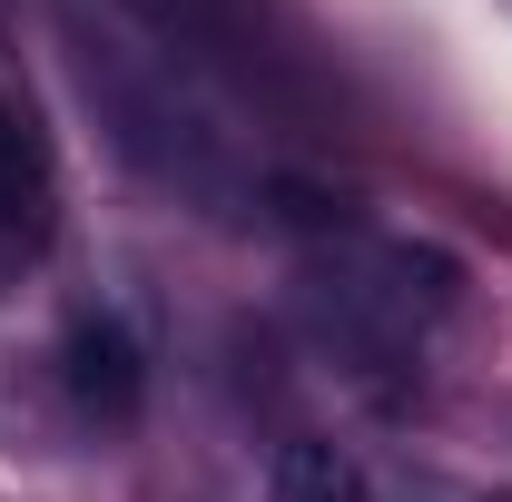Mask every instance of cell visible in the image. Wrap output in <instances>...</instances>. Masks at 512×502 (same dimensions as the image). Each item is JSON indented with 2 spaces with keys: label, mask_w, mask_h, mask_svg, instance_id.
<instances>
[{
  "label": "cell",
  "mask_w": 512,
  "mask_h": 502,
  "mask_svg": "<svg viewBox=\"0 0 512 502\" xmlns=\"http://www.w3.org/2000/svg\"><path fill=\"white\" fill-rule=\"evenodd\" d=\"M128 20L168 50V60H197V69H227L237 89H256V99H276L286 89V69H276V50L247 30V10L237 0H119Z\"/></svg>",
  "instance_id": "1"
},
{
  "label": "cell",
  "mask_w": 512,
  "mask_h": 502,
  "mask_svg": "<svg viewBox=\"0 0 512 502\" xmlns=\"http://www.w3.org/2000/svg\"><path fill=\"white\" fill-rule=\"evenodd\" d=\"M60 375H69V404L99 414V424H128L148 404V365H138V335L119 315H79L60 345Z\"/></svg>",
  "instance_id": "2"
},
{
  "label": "cell",
  "mask_w": 512,
  "mask_h": 502,
  "mask_svg": "<svg viewBox=\"0 0 512 502\" xmlns=\"http://www.w3.org/2000/svg\"><path fill=\"white\" fill-rule=\"evenodd\" d=\"M266 493L276 502H365V463L325 434H286L266 463Z\"/></svg>",
  "instance_id": "3"
},
{
  "label": "cell",
  "mask_w": 512,
  "mask_h": 502,
  "mask_svg": "<svg viewBox=\"0 0 512 502\" xmlns=\"http://www.w3.org/2000/svg\"><path fill=\"white\" fill-rule=\"evenodd\" d=\"M0 227H40V148L20 138V119L0 109Z\"/></svg>",
  "instance_id": "4"
}]
</instances>
